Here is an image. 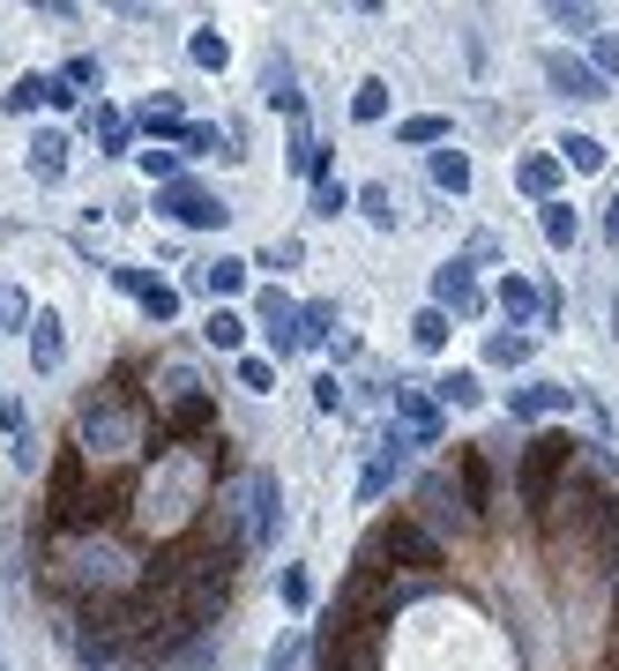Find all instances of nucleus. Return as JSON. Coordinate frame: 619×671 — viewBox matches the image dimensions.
Returning <instances> with one entry per match:
<instances>
[{"instance_id":"nucleus-1","label":"nucleus","mask_w":619,"mask_h":671,"mask_svg":"<svg viewBox=\"0 0 619 671\" xmlns=\"http://www.w3.org/2000/svg\"><path fill=\"white\" fill-rule=\"evenodd\" d=\"M75 447H90V455H135L143 447V418H135V388L127 381H112L105 396L82 403V433H75Z\"/></svg>"},{"instance_id":"nucleus-2","label":"nucleus","mask_w":619,"mask_h":671,"mask_svg":"<svg viewBox=\"0 0 619 671\" xmlns=\"http://www.w3.org/2000/svg\"><path fill=\"white\" fill-rule=\"evenodd\" d=\"M574 447H582V441H568V433H538V441L522 447V471H515V485H522V507H530V515H546V507H552V493L568 485V471H574Z\"/></svg>"},{"instance_id":"nucleus-3","label":"nucleus","mask_w":619,"mask_h":671,"mask_svg":"<svg viewBox=\"0 0 619 671\" xmlns=\"http://www.w3.org/2000/svg\"><path fill=\"white\" fill-rule=\"evenodd\" d=\"M46 515H52V530H90V522H98V493H90V463H82V447H68V455L52 463Z\"/></svg>"},{"instance_id":"nucleus-4","label":"nucleus","mask_w":619,"mask_h":671,"mask_svg":"<svg viewBox=\"0 0 619 671\" xmlns=\"http://www.w3.org/2000/svg\"><path fill=\"white\" fill-rule=\"evenodd\" d=\"M373 545H381V560H403V568H419V574H433V568H441V537H433V530H425L419 515L381 522V537H373Z\"/></svg>"},{"instance_id":"nucleus-5","label":"nucleus","mask_w":619,"mask_h":671,"mask_svg":"<svg viewBox=\"0 0 619 671\" xmlns=\"http://www.w3.org/2000/svg\"><path fill=\"white\" fill-rule=\"evenodd\" d=\"M419 500H425V515H419L425 530H455V537H463V530H478V507L463 500V485H448V477H425Z\"/></svg>"},{"instance_id":"nucleus-6","label":"nucleus","mask_w":619,"mask_h":671,"mask_svg":"<svg viewBox=\"0 0 619 671\" xmlns=\"http://www.w3.org/2000/svg\"><path fill=\"white\" fill-rule=\"evenodd\" d=\"M157 209H165L173 224H224V217H232V209H224L209 187H195V179H173V187H157Z\"/></svg>"},{"instance_id":"nucleus-7","label":"nucleus","mask_w":619,"mask_h":671,"mask_svg":"<svg viewBox=\"0 0 619 671\" xmlns=\"http://www.w3.org/2000/svg\"><path fill=\"white\" fill-rule=\"evenodd\" d=\"M276 522H284V493H276L269 471H254L247 477V545H269Z\"/></svg>"},{"instance_id":"nucleus-8","label":"nucleus","mask_w":619,"mask_h":671,"mask_svg":"<svg viewBox=\"0 0 619 671\" xmlns=\"http://www.w3.org/2000/svg\"><path fill=\"white\" fill-rule=\"evenodd\" d=\"M396 418H403V441H411V447H441V403H433V396L396 388Z\"/></svg>"},{"instance_id":"nucleus-9","label":"nucleus","mask_w":619,"mask_h":671,"mask_svg":"<svg viewBox=\"0 0 619 671\" xmlns=\"http://www.w3.org/2000/svg\"><path fill=\"white\" fill-rule=\"evenodd\" d=\"M546 82L560 98H605V75L590 60H574V52H546Z\"/></svg>"},{"instance_id":"nucleus-10","label":"nucleus","mask_w":619,"mask_h":671,"mask_svg":"<svg viewBox=\"0 0 619 671\" xmlns=\"http://www.w3.org/2000/svg\"><path fill=\"white\" fill-rule=\"evenodd\" d=\"M262 328H269V351H298V306L284 292H262Z\"/></svg>"},{"instance_id":"nucleus-11","label":"nucleus","mask_w":619,"mask_h":671,"mask_svg":"<svg viewBox=\"0 0 619 671\" xmlns=\"http://www.w3.org/2000/svg\"><path fill=\"white\" fill-rule=\"evenodd\" d=\"M433 306H455V314H478V306H485V298H478V284H471V269H463V262H448L441 276H433Z\"/></svg>"},{"instance_id":"nucleus-12","label":"nucleus","mask_w":619,"mask_h":671,"mask_svg":"<svg viewBox=\"0 0 619 671\" xmlns=\"http://www.w3.org/2000/svg\"><path fill=\"white\" fill-rule=\"evenodd\" d=\"M568 403H574V388H560V381H530V388L508 396V411H515V418H552V411H568Z\"/></svg>"},{"instance_id":"nucleus-13","label":"nucleus","mask_w":619,"mask_h":671,"mask_svg":"<svg viewBox=\"0 0 619 671\" xmlns=\"http://www.w3.org/2000/svg\"><path fill=\"white\" fill-rule=\"evenodd\" d=\"M403 447H411L403 433H389V441H381V455H373V471L358 477V493H366V500H381V493H389V477L403 471Z\"/></svg>"},{"instance_id":"nucleus-14","label":"nucleus","mask_w":619,"mask_h":671,"mask_svg":"<svg viewBox=\"0 0 619 671\" xmlns=\"http://www.w3.org/2000/svg\"><path fill=\"white\" fill-rule=\"evenodd\" d=\"M515 187H522V195H538V201H560V195H552V187H560V157H522Z\"/></svg>"},{"instance_id":"nucleus-15","label":"nucleus","mask_w":619,"mask_h":671,"mask_svg":"<svg viewBox=\"0 0 619 671\" xmlns=\"http://www.w3.org/2000/svg\"><path fill=\"white\" fill-rule=\"evenodd\" d=\"M239 284H247V262H239V254H217L209 269H195V292H217V298H232Z\"/></svg>"},{"instance_id":"nucleus-16","label":"nucleus","mask_w":619,"mask_h":671,"mask_svg":"<svg viewBox=\"0 0 619 671\" xmlns=\"http://www.w3.org/2000/svg\"><path fill=\"white\" fill-rule=\"evenodd\" d=\"M60 351H68V344H60V314H38V322H30V366L52 373V366H60Z\"/></svg>"},{"instance_id":"nucleus-17","label":"nucleus","mask_w":619,"mask_h":671,"mask_svg":"<svg viewBox=\"0 0 619 671\" xmlns=\"http://www.w3.org/2000/svg\"><path fill=\"white\" fill-rule=\"evenodd\" d=\"M30 172H38V179H60V172H68V135H60V127H46V135L30 142Z\"/></svg>"},{"instance_id":"nucleus-18","label":"nucleus","mask_w":619,"mask_h":671,"mask_svg":"<svg viewBox=\"0 0 619 671\" xmlns=\"http://www.w3.org/2000/svg\"><path fill=\"white\" fill-rule=\"evenodd\" d=\"M433 187H441V195H463V187H471V157H463V149H433Z\"/></svg>"},{"instance_id":"nucleus-19","label":"nucleus","mask_w":619,"mask_h":671,"mask_svg":"<svg viewBox=\"0 0 619 671\" xmlns=\"http://www.w3.org/2000/svg\"><path fill=\"white\" fill-rule=\"evenodd\" d=\"M455 477H463V500L485 515V507H493V477H485V463H478V455H455Z\"/></svg>"},{"instance_id":"nucleus-20","label":"nucleus","mask_w":619,"mask_h":671,"mask_svg":"<svg viewBox=\"0 0 619 671\" xmlns=\"http://www.w3.org/2000/svg\"><path fill=\"white\" fill-rule=\"evenodd\" d=\"M500 306H508L515 322H530V314H538L546 298H538V284H530V276H500Z\"/></svg>"},{"instance_id":"nucleus-21","label":"nucleus","mask_w":619,"mask_h":671,"mask_svg":"<svg viewBox=\"0 0 619 671\" xmlns=\"http://www.w3.org/2000/svg\"><path fill=\"white\" fill-rule=\"evenodd\" d=\"M351 120H389V82H381V75H366V82H358V98H351Z\"/></svg>"},{"instance_id":"nucleus-22","label":"nucleus","mask_w":619,"mask_h":671,"mask_svg":"<svg viewBox=\"0 0 619 671\" xmlns=\"http://www.w3.org/2000/svg\"><path fill=\"white\" fill-rule=\"evenodd\" d=\"M560 165H574V172H605V142H597V135H568V142H560Z\"/></svg>"},{"instance_id":"nucleus-23","label":"nucleus","mask_w":619,"mask_h":671,"mask_svg":"<svg viewBox=\"0 0 619 671\" xmlns=\"http://www.w3.org/2000/svg\"><path fill=\"white\" fill-rule=\"evenodd\" d=\"M328 328H336V306H298V351L328 344Z\"/></svg>"},{"instance_id":"nucleus-24","label":"nucleus","mask_w":619,"mask_h":671,"mask_svg":"<svg viewBox=\"0 0 619 671\" xmlns=\"http://www.w3.org/2000/svg\"><path fill=\"white\" fill-rule=\"evenodd\" d=\"M433 403H455V411H471V403H478V373H448V381H433Z\"/></svg>"},{"instance_id":"nucleus-25","label":"nucleus","mask_w":619,"mask_h":671,"mask_svg":"<svg viewBox=\"0 0 619 671\" xmlns=\"http://www.w3.org/2000/svg\"><path fill=\"white\" fill-rule=\"evenodd\" d=\"M202 336H209V344H217V351H239V336H247V322H239V314H232V306H217V314H209V328H202Z\"/></svg>"},{"instance_id":"nucleus-26","label":"nucleus","mask_w":619,"mask_h":671,"mask_svg":"<svg viewBox=\"0 0 619 671\" xmlns=\"http://www.w3.org/2000/svg\"><path fill=\"white\" fill-rule=\"evenodd\" d=\"M574 231H582V224H574L568 201H546V239H552V247L568 254V247H574Z\"/></svg>"},{"instance_id":"nucleus-27","label":"nucleus","mask_w":619,"mask_h":671,"mask_svg":"<svg viewBox=\"0 0 619 671\" xmlns=\"http://www.w3.org/2000/svg\"><path fill=\"white\" fill-rule=\"evenodd\" d=\"M485 358H493V366H522V358H530V336H522V328H500L493 344H485Z\"/></svg>"},{"instance_id":"nucleus-28","label":"nucleus","mask_w":619,"mask_h":671,"mask_svg":"<svg viewBox=\"0 0 619 671\" xmlns=\"http://www.w3.org/2000/svg\"><path fill=\"white\" fill-rule=\"evenodd\" d=\"M187 52H195V68H224V60H232V46H224L217 30H195V38H187Z\"/></svg>"},{"instance_id":"nucleus-29","label":"nucleus","mask_w":619,"mask_h":671,"mask_svg":"<svg viewBox=\"0 0 619 671\" xmlns=\"http://www.w3.org/2000/svg\"><path fill=\"white\" fill-rule=\"evenodd\" d=\"M411 336H419V351H441L448 344V314H441V306H425L419 322H411Z\"/></svg>"},{"instance_id":"nucleus-30","label":"nucleus","mask_w":619,"mask_h":671,"mask_svg":"<svg viewBox=\"0 0 619 671\" xmlns=\"http://www.w3.org/2000/svg\"><path fill=\"white\" fill-rule=\"evenodd\" d=\"M143 314H149V322H173L179 292H173V284H143Z\"/></svg>"},{"instance_id":"nucleus-31","label":"nucleus","mask_w":619,"mask_h":671,"mask_svg":"<svg viewBox=\"0 0 619 671\" xmlns=\"http://www.w3.org/2000/svg\"><path fill=\"white\" fill-rule=\"evenodd\" d=\"M358 209H366L381 231H396V195H389V187H366V195H358Z\"/></svg>"},{"instance_id":"nucleus-32","label":"nucleus","mask_w":619,"mask_h":671,"mask_svg":"<svg viewBox=\"0 0 619 671\" xmlns=\"http://www.w3.org/2000/svg\"><path fill=\"white\" fill-rule=\"evenodd\" d=\"M262 82H269V98H276V105H284V112L298 120V90H292V68H284V60H269V75H262Z\"/></svg>"},{"instance_id":"nucleus-33","label":"nucleus","mask_w":619,"mask_h":671,"mask_svg":"<svg viewBox=\"0 0 619 671\" xmlns=\"http://www.w3.org/2000/svg\"><path fill=\"white\" fill-rule=\"evenodd\" d=\"M314 209H322V217H336V209H351V195H344V179H314Z\"/></svg>"},{"instance_id":"nucleus-34","label":"nucleus","mask_w":619,"mask_h":671,"mask_svg":"<svg viewBox=\"0 0 619 671\" xmlns=\"http://www.w3.org/2000/svg\"><path fill=\"white\" fill-rule=\"evenodd\" d=\"M441 135H448V120H433V112H419V120L396 127V142H441Z\"/></svg>"},{"instance_id":"nucleus-35","label":"nucleus","mask_w":619,"mask_h":671,"mask_svg":"<svg viewBox=\"0 0 619 671\" xmlns=\"http://www.w3.org/2000/svg\"><path fill=\"white\" fill-rule=\"evenodd\" d=\"M90 127H98V142L112 149V157L127 149V120H120V112H90Z\"/></svg>"},{"instance_id":"nucleus-36","label":"nucleus","mask_w":619,"mask_h":671,"mask_svg":"<svg viewBox=\"0 0 619 671\" xmlns=\"http://www.w3.org/2000/svg\"><path fill=\"white\" fill-rule=\"evenodd\" d=\"M30 105H46V75H23V82L8 90V112H30Z\"/></svg>"},{"instance_id":"nucleus-37","label":"nucleus","mask_w":619,"mask_h":671,"mask_svg":"<svg viewBox=\"0 0 619 671\" xmlns=\"http://www.w3.org/2000/svg\"><path fill=\"white\" fill-rule=\"evenodd\" d=\"M143 172L157 179V187H173V179H179V157H173V149H143Z\"/></svg>"},{"instance_id":"nucleus-38","label":"nucleus","mask_w":619,"mask_h":671,"mask_svg":"<svg viewBox=\"0 0 619 671\" xmlns=\"http://www.w3.org/2000/svg\"><path fill=\"white\" fill-rule=\"evenodd\" d=\"M239 388H254V396L276 388V366H269V358H239Z\"/></svg>"},{"instance_id":"nucleus-39","label":"nucleus","mask_w":619,"mask_h":671,"mask_svg":"<svg viewBox=\"0 0 619 671\" xmlns=\"http://www.w3.org/2000/svg\"><path fill=\"white\" fill-rule=\"evenodd\" d=\"M75 657H82V664H105V657H112V634H90V626H82V634H75Z\"/></svg>"},{"instance_id":"nucleus-40","label":"nucleus","mask_w":619,"mask_h":671,"mask_svg":"<svg viewBox=\"0 0 619 671\" xmlns=\"http://www.w3.org/2000/svg\"><path fill=\"white\" fill-rule=\"evenodd\" d=\"M552 23L574 30V38H590V30H597V8H552Z\"/></svg>"},{"instance_id":"nucleus-41","label":"nucleus","mask_w":619,"mask_h":671,"mask_svg":"<svg viewBox=\"0 0 619 671\" xmlns=\"http://www.w3.org/2000/svg\"><path fill=\"white\" fill-rule=\"evenodd\" d=\"M590 68H597V75H619V38H612V30L590 46Z\"/></svg>"},{"instance_id":"nucleus-42","label":"nucleus","mask_w":619,"mask_h":671,"mask_svg":"<svg viewBox=\"0 0 619 671\" xmlns=\"http://www.w3.org/2000/svg\"><path fill=\"white\" fill-rule=\"evenodd\" d=\"M284 604H298V612L314 604V582H306V574H298V568H284Z\"/></svg>"},{"instance_id":"nucleus-43","label":"nucleus","mask_w":619,"mask_h":671,"mask_svg":"<svg viewBox=\"0 0 619 671\" xmlns=\"http://www.w3.org/2000/svg\"><path fill=\"white\" fill-rule=\"evenodd\" d=\"M60 82H68L75 98H82V82H98V60H68V68H60Z\"/></svg>"},{"instance_id":"nucleus-44","label":"nucleus","mask_w":619,"mask_h":671,"mask_svg":"<svg viewBox=\"0 0 619 671\" xmlns=\"http://www.w3.org/2000/svg\"><path fill=\"white\" fill-rule=\"evenodd\" d=\"M0 425H8V433L23 441V433H30V411H23V403H16V396H8V403H0Z\"/></svg>"},{"instance_id":"nucleus-45","label":"nucleus","mask_w":619,"mask_h":671,"mask_svg":"<svg viewBox=\"0 0 619 671\" xmlns=\"http://www.w3.org/2000/svg\"><path fill=\"white\" fill-rule=\"evenodd\" d=\"M605 239H619V201H612V209H605Z\"/></svg>"},{"instance_id":"nucleus-46","label":"nucleus","mask_w":619,"mask_h":671,"mask_svg":"<svg viewBox=\"0 0 619 671\" xmlns=\"http://www.w3.org/2000/svg\"><path fill=\"white\" fill-rule=\"evenodd\" d=\"M322 671H344V664H336V657H322Z\"/></svg>"}]
</instances>
